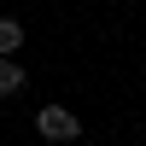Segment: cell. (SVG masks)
<instances>
[{"mask_svg": "<svg viewBox=\"0 0 146 146\" xmlns=\"http://www.w3.org/2000/svg\"><path fill=\"white\" fill-rule=\"evenodd\" d=\"M23 41H29V35H23V23H18V18H0V58H12Z\"/></svg>", "mask_w": 146, "mask_h": 146, "instance_id": "obj_3", "label": "cell"}, {"mask_svg": "<svg viewBox=\"0 0 146 146\" xmlns=\"http://www.w3.org/2000/svg\"><path fill=\"white\" fill-rule=\"evenodd\" d=\"M35 129H41V140L64 146V140H76V135H82V117L70 111V105H41V111H35Z\"/></svg>", "mask_w": 146, "mask_h": 146, "instance_id": "obj_1", "label": "cell"}, {"mask_svg": "<svg viewBox=\"0 0 146 146\" xmlns=\"http://www.w3.org/2000/svg\"><path fill=\"white\" fill-rule=\"evenodd\" d=\"M23 82H29V76H23V64H18V58H0V100H12Z\"/></svg>", "mask_w": 146, "mask_h": 146, "instance_id": "obj_2", "label": "cell"}]
</instances>
